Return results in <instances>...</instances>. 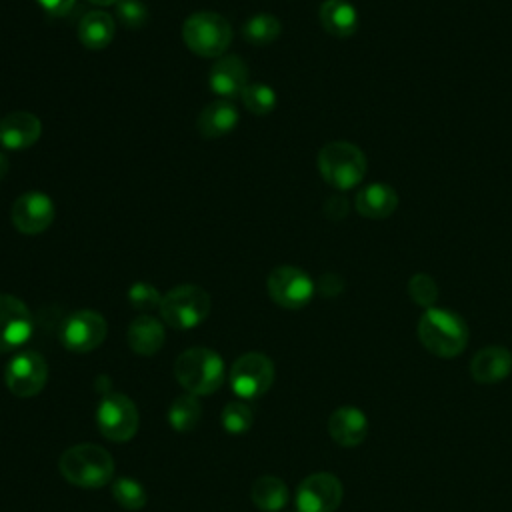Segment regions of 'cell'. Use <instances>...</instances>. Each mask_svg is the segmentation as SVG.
<instances>
[{
	"label": "cell",
	"instance_id": "cell-30",
	"mask_svg": "<svg viewBox=\"0 0 512 512\" xmlns=\"http://www.w3.org/2000/svg\"><path fill=\"white\" fill-rule=\"evenodd\" d=\"M408 294H410L412 302H416L418 306H424L428 310L438 300V286H436L432 276H428V274H414L410 278V282H408Z\"/></svg>",
	"mask_w": 512,
	"mask_h": 512
},
{
	"label": "cell",
	"instance_id": "cell-13",
	"mask_svg": "<svg viewBox=\"0 0 512 512\" xmlns=\"http://www.w3.org/2000/svg\"><path fill=\"white\" fill-rule=\"evenodd\" d=\"M34 320L28 306L12 296L0 294V352H12L30 340Z\"/></svg>",
	"mask_w": 512,
	"mask_h": 512
},
{
	"label": "cell",
	"instance_id": "cell-32",
	"mask_svg": "<svg viewBox=\"0 0 512 512\" xmlns=\"http://www.w3.org/2000/svg\"><path fill=\"white\" fill-rule=\"evenodd\" d=\"M116 18L124 28H142L148 22V8L142 0H118Z\"/></svg>",
	"mask_w": 512,
	"mask_h": 512
},
{
	"label": "cell",
	"instance_id": "cell-36",
	"mask_svg": "<svg viewBox=\"0 0 512 512\" xmlns=\"http://www.w3.org/2000/svg\"><path fill=\"white\" fill-rule=\"evenodd\" d=\"M90 2L96 6H110V4H116L118 0H90Z\"/></svg>",
	"mask_w": 512,
	"mask_h": 512
},
{
	"label": "cell",
	"instance_id": "cell-10",
	"mask_svg": "<svg viewBox=\"0 0 512 512\" xmlns=\"http://www.w3.org/2000/svg\"><path fill=\"white\" fill-rule=\"evenodd\" d=\"M266 286H268L270 298L278 306L288 308V310L304 308L312 300L314 290H316L312 278L302 268L288 266V264L276 266L270 272Z\"/></svg>",
	"mask_w": 512,
	"mask_h": 512
},
{
	"label": "cell",
	"instance_id": "cell-7",
	"mask_svg": "<svg viewBox=\"0 0 512 512\" xmlns=\"http://www.w3.org/2000/svg\"><path fill=\"white\" fill-rule=\"evenodd\" d=\"M274 382V364L262 352L242 354L230 368V388L242 400L260 398Z\"/></svg>",
	"mask_w": 512,
	"mask_h": 512
},
{
	"label": "cell",
	"instance_id": "cell-38",
	"mask_svg": "<svg viewBox=\"0 0 512 512\" xmlns=\"http://www.w3.org/2000/svg\"><path fill=\"white\" fill-rule=\"evenodd\" d=\"M294 512H298V510H294Z\"/></svg>",
	"mask_w": 512,
	"mask_h": 512
},
{
	"label": "cell",
	"instance_id": "cell-14",
	"mask_svg": "<svg viewBox=\"0 0 512 512\" xmlns=\"http://www.w3.org/2000/svg\"><path fill=\"white\" fill-rule=\"evenodd\" d=\"M54 204L44 192H26L12 204V222L18 232L34 236L44 232L54 220Z\"/></svg>",
	"mask_w": 512,
	"mask_h": 512
},
{
	"label": "cell",
	"instance_id": "cell-4",
	"mask_svg": "<svg viewBox=\"0 0 512 512\" xmlns=\"http://www.w3.org/2000/svg\"><path fill=\"white\" fill-rule=\"evenodd\" d=\"M366 156L350 142H328L318 152L320 176L336 190H350L366 176Z\"/></svg>",
	"mask_w": 512,
	"mask_h": 512
},
{
	"label": "cell",
	"instance_id": "cell-2",
	"mask_svg": "<svg viewBox=\"0 0 512 512\" xmlns=\"http://www.w3.org/2000/svg\"><path fill=\"white\" fill-rule=\"evenodd\" d=\"M422 346L440 358L458 356L468 344V326L462 316L444 308H428L418 320Z\"/></svg>",
	"mask_w": 512,
	"mask_h": 512
},
{
	"label": "cell",
	"instance_id": "cell-3",
	"mask_svg": "<svg viewBox=\"0 0 512 512\" xmlns=\"http://www.w3.org/2000/svg\"><path fill=\"white\" fill-rule=\"evenodd\" d=\"M174 376L188 394L208 396L224 382V360L210 348L194 346L176 358Z\"/></svg>",
	"mask_w": 512,
	"mask_h": 512
},
{
	"label": "cell",
	"instance_id": "cell-31",
	"mask_svg": "<svg viewBox=\"0 0 512 512\" xmlns=\"http://www.w3.org/2000/svg\"><path fill=\"white\" fill-rule=\"evenodd\" d=\"M162 296L164 294H160L158 288L148 282H136L128 290V302L132 304V308L140 312H150L154 308H160Z\"/></svg>",
	"mask_w": 512,
	"mask_h": 512
},
{
	"label": "cell",
	"instance_id": "cell-12",
	"mask_svg": "<svg viewBox=\"0 0 512 512\" xmlns=\"http://www.w3.org/2000/svg\"><path fill=\"white\" fill-rule=\"evenodd\" d=\"M344 496L340 480L330 472L306 476L296 488L298 512H336Z\"/></svg>",
	"mask_w": 512,
	"mask_h": 512
},
{
	"label": "cell",
	"instance_id": "cell-34",
	"mask_svg": "<svg viewBox=\"0 0 512 512\" xmlns=\"http://www.w3.org/2000/svg\"><path fill=\"white\" fill-rule=\"evenodd\" d=\"M342 290V280L336 274H324L320 278V292L324 296H336Z\"/></svg>",
	"mask_w": 512,
	"mask_h": 512
},
{
	"label": "cell",
	"instance_id": "cell-29",
	"mask_svg": "<svg viewBox=\"0 0 512 512\" xmlns=\"http://www.w3.org/2000/svg\"><path fill=\"white\" fill-rule=\"evenodd\" d=\"M252 408L242 400H232L222 410V426L228 434H244L252 426Z\"/></svg>",
	"mask_w": 512,
	"mask_h": 512
},
{
	"label": "cell",
	"instance_id": "cell-25",
	"mask_svg": "<svg viewBox=\"0 0 512 512\" xmlns=\"http://www.w3.org/2000/svg\"><path fill=\"white\" fill-rule=\"evenodd\" d=\"M202 416V406L198 396L182 394L172 400L168 406V422L176 432H192Z\"/></svg>",
	"mask_w": 512,
	"mask_h": 512
},
{
	"label": "cell",
	"instance_id": "cell-11",
	"mask_svg": "<svg viewBox=\"0 0 512 512\" xmlns=\"http://www.w3.org/2000/svg\"><path fill=\"white\" fill-rule=\"evenodd\" d=\"M108 326L102 314L96 310H76L72 312L62 328H60V342L70 352H92L98 348L106 338Z\"/></svg>",
	"mask_w": 512,
	"mask_h": 512
},
{
	"label": "cell",
	"instance_id": "cell-24",
	"mask_svg": "<svg viewBox=\"0 0 512 512\" xmlns=\"http://www.w3.org/2000/svg\"><path fill=\"white\" fill-rule=\"evenodd\" d=\"M250 498L264 512H280L290 498L288 486L276 476H260L250 486Z\"/></svg>",
	"mask_w": 512,
	"mask_h": 512
},
{
	"label": "cell",
	"instance_id": "cell-22",
	"mask_svg": "<svg viewBox=\"0 0 512 512\" xmlns=\"http://www.w3.org/2000/svg\"><path fill=\"white\" fill-rule=\"evenodd\" d=\"M318 16L322 28L336 38H348L358 28V12L348 0H324Z\"/></svg>",
	"mask_w": 512,
	"mask_h": 512
},
{
	"label": "cell",
	"instance_id": "cell-5",
	"mask_svg": "<svg viewBox=\"0 0 512 512\" xmlns=\"http://www.w3.org/2000/svg\"><path fill=\"white\" fill-rule=\"evenodd\" d=\"M210 294L196 284H182L162 296L160 316L174 330H190L210 314Z\"/></svg>",
	"mask_w": 512,
	"mask_h": 512
},
{
	"label": "cell",
	"instance_id": "cell-15",
	"mask_svg": "<svg viewBox=\"0 0 512 512\" xmlns=\"http://www.w3.org/2000/svg\"><path fill=\"white\" fill-rule=\"evenodd\" d=\"M210 90L224 98H234L244 92L248 86V66L238 54H222L216 58L210 78Z\"/></svg>",
	"mask_w": 512,
	"mask_h": 512
},
{
	"label": "cell",
	"instance_id": "cell-33",
	"mask_svg": "<svg viewBox=\"0 0 512 512\" xmlns=\"http://www.w3.org/2000/svg\"><path fill=\"white\" fill-rule=\"evenodd\" d=\"M48 14L52 16H64L72 10L76 0H36Z\"/></svg>",
	"mask_w": 512,
	"mask_h": 512
},
{
	"label": "cell",
	"instance_id": "cell-9",
	"mask_svg": "<svg viewBox=\"0 0 512 512\" xmlns=\"http://www.w3.org/2000/svg\"><path fill=\"white\" fill-rule=\"evenodd\" d=\"M48 380V364L36 350H22L10 358L4 370L8 390L18 398L36 396Z\"/></svg>",
	"mask_w": 512,
	"mask_h": 512
},
{
	"label": "cell",
	"instance_id": "cell-20",
	"mask_svg": "<svg viewBox=\"0 0 512 512\" xmlns=\"http://www.w3.org/2000/svg\"><path fill=\"white\" fill-rule=\"evenodd\" d=\"M238 108L228 100H214L206 104L198 116V130L204 138H222L238 126Z\"/></svg>",
	"mask_w": 512,
	"mask_h": 512
},
{
	"label": "cell",
	"instance_id": "cell-16",
	"mask_svg": "<svg viewBox=\"0 0 512 512\" xmlns=\"http://www.w3.org/2000/svg\"><path fill=\"white\" fill-rule=\"evenodd\" d=\"M328 434L336 444L354 448L368 436V418L354 406H340L328 418Z\"/></svg>",
	"mask_w": 512,
	"mask_h": 512
},
{
	"label": "cell",
	"instance_id": "cell-18",
	"mask_svg": "<svg viewBox=\"0 0 512 512\" xmlns=\"http://www.w3.org/2000/svg\"><path fill=\"white\" fill-rule=\"evenodd\" d=\"M512 372V352L504 346H486L470 362V374L478 384H496Z\"/></svg>",
	"mask_w": 512,
	"mask_h": 512
},
{
	"label": "cell",
	"instance_id": "cell-23",
	"mask_svg": "<svg viewBox=\"0 0 512 512\" xmlns=\"http://www.w3.org/2000/svg\"><path fill=\"white\" fill-rule=\"evenodd\" d=\"M116 34L114 18L104 10H92L82 16L78 24V38L90 50L106 48Z\"/></svg>",
	"mask_w": 512,
	"mask_h": 512
},
{
	"label": "cell",
	"instance_id": "cell-28",
	"mask_svg": "<svg viewBox=\"0 0 512 512\" xmlns=\"http://www.w3.org/2000/svg\"><path fill=\"white\" fill-rule=\"evenodd\" d=\"M240 98L244 106L256 116H264L276 106V92L268 84H248Z\"/></svg>",
	"mask_w": 512,
	"mask_h": 512
},
{
	"label": "cell",
	"instance_id": "cell-21",
	"mask_svg": "<svg viewBox=\"0 0 512 512\" xmlns=\"http://www.w3.org/2000/svg\"><path fill=\"white\" fill-rule=\"evenodd\" d=\"M126 338L132 352L140 356H152L162 348L166 334L160 320H156L154 316L142 314L130 322Z\"/></svg>",
	"mask_w": 512,
	"mask_h": 512
},
{
	"label": "cell",
	"instance_id": "cell-8",
	"mask_svg": "<svg viewBox=\"0 0 512 512\" xmlns=\"http://www.w3.org/2000/svg\"><path fill=\"white\" fill-rule=\"evenodd\" d=\"M96 424L104 438L126 442L138 430V408L126 394H106L98 404Z\"/></svg>",
	"mask_w": 512,
	"mask_h": 512
},
{
	"label": "cell",
	"instance_id": "cell-27",
	"mask_svg": "<svg viewBox=\"0 0 512 512\" xmlns=\"http://www.w3.org/2000/svg\"><path fill=\"white\" fill-rule=\"evenodd\" d=\"M112 496L124 510H130V512L144 508L148 500L144 486L130 476H120L112 482Z\"/></svg>",
	"mask_w": 512,
	"mask_h": 512
},
{
	"label": "cell",
	"instance_id": "cell-1",
	"mask_svg": "<svg viewBox=\"0 0 512 512\" xmlns=\"http://www.w3.org/2000/svg\"><path fill=\"white\" fill-rule=\"evenodd\" d=\"M58 470L74 486L102 488L114 478V458L98 444H76L62 452Z\"/></svg>",
	"mask_w": 512,
	"mask_h": 512
},
{
	"label": "cell",
	"instance_id": "cell-37",
	"mask_svg": "<svg viewBox=\"0 0 512 512\" xmlns=\"http://www.w3.org/2000/svg\"><path fill=\"white\" fill-rule=\"evenodd\" d=\"M6 168H8V162H6L4 154H0V176L6 172Z\"/></svg>",
	"mask_w": 512,
	"mask_h": 512
},
{
	"label": "cell",
	"instance_id": "cell-19",
	"mask_svg": "<svg viewBox=\"0 0 512 512\" xmlns=\"http://www.w3.org/2000/svg\"><path fill=\"white\" fill-rule=\"evenodd\" d=\"M354 206H356L358 214L364 218H374V220L388 218L398 206V194L388 184L372 182V184H366L356 194Z\"/></svg>",
	"mask_w": 512,
	"mask_h": 512
},
{
	"label": "cell",
	"instance_id": "cell-6",
	"mask_svg": "<svg viewBox=\"0 0 512 512\" xmlns=\"http://www.w3.org/2000/svg\"><path fill=\"white\" fill-rule=\"evenodd\" d=\"M182 38L194 54L204 58H220L232 40V28L224 16L202 10L186 18Z\"/></svg>",
	"mask_w": 512,
	"mask_h": 512
},
{
	"label": "cell",
	"instance_id": "cell-26",
	"mask_svg": "<svg viewBox=\"0 0 512 512\" xmlns=\"http://www.w3.org/2000/svg\"><path fill=\"white\" fill-rule=\"evenodd\" d=\"M282 32V24L276 16L272 14H256L244 22L242 34L246 42L254 46H266L272 44Z\"/></svg>",
	"mask_w": 512,
	"mask_h": 512
},
{
	"label": "cell",
	"instance_id": "cell-17",
	"mask_svg": "<svg viewBox=\"0 0 512 512\" xmlns=\"http://www.w3.org/2000/svg\"><path fill=\"white\" fill-rule=\"evenodd\" d=\"M42 134V124L32 112H12L0 122V144L6 150L30 148Z\"/></svg>",
	"mask_w": 512,
	"mask_h": 512
},
{
	"label": "cell",
	"instance_id": "cell-35",
	"mask_svg": "<svg viewBox=\"0 0 512 512\" xmlns=\"http://www.w3.org/2000/svg\"><path fill=\"white\" fill-rule=\"evenodd\" d=\"M324 210L330 218H342L348 212V202H346V198H330Z\"/></svg>",
	"mask_w": 512,
	"mask_h": 512
}]
</instances>
